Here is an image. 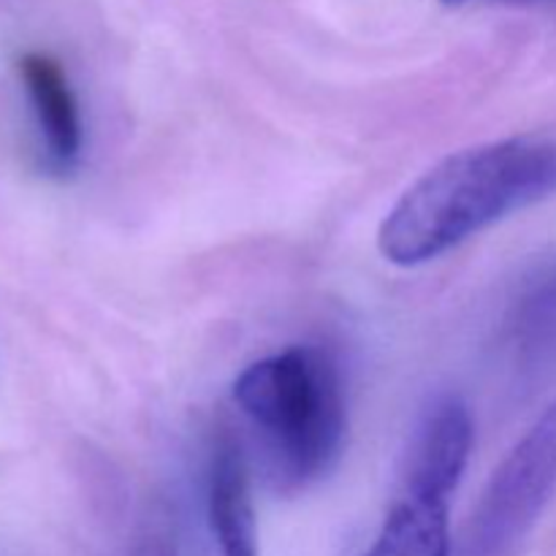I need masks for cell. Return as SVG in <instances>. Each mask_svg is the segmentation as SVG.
<instances>
[{"label":"cell","mask_w":556,"mask_h":556,"mask_svg":"<svg viewBox=\"0 0 556 556\" xmlns=\"http://www.w3.org/2000/svg\"><path fill=\"white\" fill-rule=\"evenodd\" d=\"M556 195V139L516 136L434 163L380 223L389 264L421 266L494 223Z\"/></svg>","instance_id":"6da1fadb"},{"label":"cell","mask_w":556,"mask_h":556,"mask_svg":"<svg viewBox=\"0 0 556 556\" xmlns=\"http://www.w3.org/2000/svg\"><path fill=\"white\" fill-rule=\"evenodd\" d=\"M233 402L261 434L266 476L282 494L320 481L348 429L340 367L326 351L293 345L253 362L233 380Z\"/></svg>","instance_id":"7a4b0ae2"},{"label":"cell","mask_w":556,"mask_h":556,"mask_svg":"<svg viewBox=\"0 0 556 556\" xmlns=\"http://www.w3.org/2000/svg\"><path fill=\"white\" fill-rule=\"evenodd\" d=\"M556 492V400L489 478L459 556H516Z\"/></svg>","instance_id":"3957f363"},{"label":"cell","mask_w":556,"mask_h":556,"mask_svg":"<svg viewBox=\"0 0 556 556\" xmlns=\"http://www.w3.org/2000/svg\"><path fill=\"white\" fill-rule=\"evenodd\" d=\"M472 416L459 396H440L424 410L400 476V494L448 503L470 459Z\"/></svg>","instance_id":"277c9868"},{"label":"cell","mask_w":556,"mask_h":556,"mask_svg":"<svg viewBox=\"0 0 556 556\" xmlns=\"http://www.w3.org/2000/svg\"><path fill=\"white\" fill-rule=\"evenodd\" d=\"M206 535L210 556H258L248 462L231 434H220L210 454Z\"/></svg>","instance_id":"5b68a950"},{"label":"cell","mask_w":556,"mask_h":556,"mask_svg":"<svg viewBox=\"0 0 556 556\" xmlns=\"http://www.w3.org/2000/svg\"><path fill=\"white\" fill-rule=\"evenodd\" d=\"M20 79L36 117L43 161L54 174L74 172L81 157V117L63 65L43 52H25Z\"/></svg>","instance_id":"8992f818"},{"label":"cell","mask_w":556,"mask_h":556,"mask_svg":"<svg viewBox=\"0 0 556 556\" xmlns=\"http://www.w3.org/2000/svg\"><path fill=\"white\" fill-rule=\"evenodd\" d=\"M364 556H451L448 503L400 494Z\"/></svg>","instance_id":"52a82bcc"},{"label":"cell","mask_w":556,"mask_h":556,"mask_svg":"<svg viewBox=\"0 0 556 556\" xmlns=\"http://www.w3.org/2000/svg\"><path fill=\"white\" fill-rule=\"evenodd\" d=\"M510 331L530 351L556 340V253L535 261L510 304Z\"/></svg>","instance_id":"ba28073f"},{"label":"cell","mask_w":556,"mask_h":556,"mask_svg":"<svg viewBox=\"0 0 556 556\" xmlns=\"http://www.w3.org/2000/svg\"><path fill=\"white\" fill-rule=\"evenodd\" d=\"M147 556H174V552L168 546H152L150 552H147Z\"/></svg>","instance_id":"9c48e42d"},{"label":"cell","mask_w":556,"mask_h":556,"mask_svg":"<svg viewBox=\"0 0 556 556\" xmlns=\"http://www.w3.org/2000/svg\"><path fill=\"white\" fill-rule=\"evenodd\" d=\"M445 5H467V3H486V0H443ZM548 3H556V0H548Z\"/></svg>","instance_id":"30bf717a"}]
</instances>
